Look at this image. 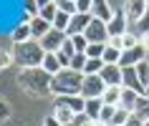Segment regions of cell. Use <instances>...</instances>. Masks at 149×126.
Here are the masks:
<instances>
[{
	"label": "cell",
	"instance_id": "6da1fadb",
	"mask_svg": "<svg viewBox=\"0 0 149 126\" xmlns=\"http://www.w3.org/2000/svg\"><path fill=\"white\" fill-rule=\"evenodd\" d=\"M51 81H53V76L46 73L43 68H20V73H18V86L36 98L53 96L51 93Z\"/></svg>",
	"mask_w": 149,
	"mask_h": 126
},
{
	"label": "cell",
	"instance_id": "7a4b0ae2",
	"mask_svg": "<svg viewBox=\"0 0 149 126\" xmlns=\"http://www.w3.org/2000/svg\"><path fill=\"white\" fill-rule=\"evenodd\" d=\"M81 86H84V73L73 71V68H63L51 81V93L56 98L58 96H81Z\"/></svg>",
	"mask_w": 149,
	"mask_h": 126
},
{
	"label": "cell",
	"instance_id": "3957f363",
	"mask_svg": "<svg viewBox=\"0 0 149 126\" xmlns=\"http://www.w3.org/2000/svg\"><path fill=\"white\" fill-rule=\"evenodd\" d=\"M13 55H15V63L20 68H40L43 58H46V51L40 48L38 40H28V43L13 46Z\"/></svg>",
	"mask_w": 149,
	"mask_h": 126
},
{
	"label": "cell",
	"instance_id": "277c9868",
	"mask_svg": "<svg viewBox=\"0 0 149 126\" xmlns=\"http://www.w3.org/2000/svg\"><path fill=\"white\" fill-rule=\"evenodd\" d=\"M84 35H86L88 43H109V30H106V23L104 20H99V18H91V23H88V28L84 30Z\"/></svg>",
	"mask_w": 149,
	"mask_h": 126
},
{
	"label": "cell",
	"instance_id": "5b68a950",
	"mask_svg": "<svg viewBox=\"0 0 149 126\" xmlns=\"http://www.w3.org/2000/svg\"><path fill=\"white\" fill-rule=\"evenodd\" d=\"M106 30H109V38L129 33V15H126V10H114L111 20L106 23Z\"/></svg>",
	"mask_w": 149,
	"mask_h": 126
},
{
	"label": "cell",
	"instance_id": "8992f818",
	"mask_svg": "<svg viewBox=\"0 0 149 126\" xmlns=\"http://www.w3.org/2000/svg\"><path fill=\"white\" fill-rule=\"evenodd\" d=\"M106 91V83L101 76H84V86H81V96L84 98H101Z\"/></svg>",
	"mask_w": 149,
	"mask_h": 126
},
{
	"label": "cell",
	"instance_id": "52a82bcc",
	"mask_svg": "<svg viewBox=\"0 0 149 126\" xmlns=\"http://www.w3.org/2000/svg\"><path fill=\"white\" fill-rule=\"evenodd\" d=\"M66 38H68V35H66L63 30H56V28H51V33H48L46 38H40L38 43H40V48H43L46 53H58V51H61V46L66 43Z\"/></svg>",
	"mask_w": 149,
	"mask_h": 126
},
{
	"label": "cell",
	"instance_id": "ba28073f",
	"mask_svg": "<svg viewBox=\"0 0 149 126\" xmlns=\"http://www.w3.org/2000/svg\"><path fill=\"white\" fill-rule=\"evenodd\" d=\"M121 86L136 91L139 96H147V88H144V83H141V78H139V73H136V66H134V68H124V81H121Z\"/></svg>",
	"mask_w": 149,
	"mask_h": 126
},
{
	"label": "cell",
	"instance_id": "9c48e42d",
	"mask_svg": "<svg viewBox=\"0 0 149 126\" xmlns=\"http://www.w3.org/2000/svg\"><path fill=\"white\" fill-rule=\"evenodd\" d=\"M91 13H76V15H71V23H68V30H66V35H79V33H84L88 28V23H91Z\"/></svg>",
	"mask_w": 149,
	"mask_h": 126
},
{
	"label": "cell",
	"instance_id": "30bf717a",
	"mask_svg": "<svg viewBox=\"0 0 149 126\" xmlns=\"http://www.w3.org/2000/svg\"><path fill=\"white\" fill-rule=\"evenodd\" d=\"M101 81L106 86H121V81H124V68L121 66H104V71L99 73Z\"/></svg>",
	"mask_w": 149,
	"mask_h": 126
},
{
	"label": "cell",
	"instance_id": "8fae6325",
	"mask_svg": "<svg viewBox=\"0 0 149 126\" xmlns=\"http://www.w3.org/2000/svg\"><path fill=\"white\" fill-rule=\"evenodd\" d=\"M51 114H53L56 121H58V124H63V126H68V124H73V121H76V114H73V111H71L66 103H61L58 98H56L53 111H51Z\"/></svg>",
	"mask_w": 149,
	"mask_h": 126
},
{
	"label": "cell",
	"instance_id": "7c38bea8",
	"mask_svg": "<svg viewBox=\"0 0 149 126\" xmlns=\"http://www.w3.org/2000/svg\"><path fill=\"white\" fill-rule=\"evenodd\" d=\"M147 0H129V3H126V15H129V23H139L141 20V15H144V13H147Z\"/></svg>",
	"mask_w": 149,
	"mask_h": 126
},
{
	"label": "cell",
	"instance_id": "4fadbf2b",
	"mask_svg": "<svg viewBox=\"0 0 149 126\" xmlns=\"http://www.w3.org/2000/svg\"><path fill=\"white\" fill-rule=\"evenodd\" d=\"M28 23H31V33H33V40H40V38H46L48 33H51V28H53V25L48 23V20H43L40 15L31 18Z\"/></svg>",
	"mask_w": 149,
	"mask_h": 126
},
{
	"label": "cell",
	"instance_id": "5bb4252c",
	"mask_svg": "<svg viewBox=\"0 0 149 126\" xmlns=\"http://www.w3.org/2000/svg\"><path fill=\"white\" fill-rule=\"evenodd\" d=\"M91 15L104 20V23H109L111 15H114V8L109 5V0H94V5H91Z\"/></svg>",
	"mask_w": 149,
	"mask_h": 126
},
{
	"label": "cell",
	"instance_id": "9a60e30c",
	"mask_svg": "<svg viewBox=\"0 0 149 126\" xmlns=\"http://www.w3.org/2000/svg\"><path fill=\"white\" fill-rule=\"evenodd\" d=\"M10 38H13V46H18V43H28V40H33V33H31V23H28V20H23V23H18L15 28H13V33H10Z\"/></svg>",
	"mask_w": 149,
	"mask_h": 126
},
{
	"label": "cell",
	"instance_id": "2e32d148",
	"mask_svg": "<svg viewBox=\"0 0 149 126\" xmlns=\"http://www.w3.org/2000/svg\"><path fill=\"white\" fill-rule=\"evenodd\" d=\"M58 101L66 103L73 114H84V109H86V98L84 96H58Z\"/></svg>",
	"mask_w": 149,
	"mask_h": 126
},
{
	"label": "cell",
	"instance_id": "e0dca14e",
	"mask_svg": "<svg viewBox=\"0 0 149 126\" xmlns=\"http://www.w3.org/2000/svg\"><path fill=\"white\" fill-rule=\"evenodd\" d=\"M121 88H124V86H121ZM136 101H139V93H136V91H132V88H124V91H121V103H119V106L134 114V109H136Z\"/></svg>",
	"mask_w": 149,
	"mask_h": 126
},
{
	"label": "cell",
	"instance_id": "ac0fdd59",
	"mask_svg": "<svg viewBox=\"0 0 149 126\" xmlns=\"http://www.w3.org/2000/svg\"><path fill=\"white\" fill-rule=\"evenodd\" d=\"M121 91H124L121 86H106V91H104V96H101V101L109 103V106H119V103H121Z\"/></svg>",
	"mask_w": 149,
	"mask_h": 126
},
{
	"label": "cell",
	"instance_id": "d6986e66",
	"mask_svg": "<svg viewBox=\"0 0 149 126\" xmlns=\"http://www.w3.org/2000/svg\"><path fill=\"white\" fill-rule=\"evenodd\" d=\"M46 73H51V76H56L58 71H63L61 63H58V55L56 53H46V58H43V66H40Z\"/></svg>",
	"mask_w": 149,
	"mask_h": 126
},
{
	"label": "cell",
	"instance_id": "ffe728a7",
	"mask_svg": "<svg viewBox=\"0 0 149 126\" xmlns=\"http://www.w3.org/2000/svg\"><path fill=\"white\" fill-rule=\"evenodd\" d=\"M101 109H104L101 98H86V109H84V114H86L88 118H99V116H101Z\"/></svg>",
	"mask_w": 149,
	"mask_h": 126
},
{
	"label": "cell",
	"instance_id": "44dd1931",
	"mask_svg": "<svg viewBox=\"0 0 149 126\" xmlns=\"http://www.w3.org/2000/svg\"><path fill=\"white\" fill-rule=\"evenodd\" d=\"M104 66L106 63L101 58H86V68H84V76H99L104 71Z\"/></svg>",
	"mask_w": 149,
	"mask_h": 126
},
{
	"label": "cell",
	"instance_id": "7402d4cb",
	"mask_svg": "<svg viewBox=\"0 0 149 126\" xmlns=\"http://www.w3.org/2000/svg\"><path fill=\"white\" fill-rule=\"evenodd\" d=\"M119 58H121V51L114 46H106V51H104L101 55V61L106 63V66H119Z\"/></svg>",
	"mask_w": 149,
	"mask_h": 126
},
{
	"label": "cell",
	"instance_id": "603a6c76",
	"mask_svg": "<svg viewBox=\"0 0 149 126\" xmlns=\"http://www.w3.org/2000/svg\"><path fill=\"white\" fill-rule=\"evenodd\" d=\"M134 114H136V116H139L144 124L149 121V98H147V96H139V101H136V109H134Z\"/></svg>",
	"mask_w": 149,
	"mask_h": 126
},
{
	"label": "cell",
	"instance_id": "cb8c5ba5",
	"mask_svg": "<svg viewBox=\"0 0 149 126\" xmlns=\"http://www.w3.org/2000/svg\"><path fill=\"white\" fill-rule=\"evenodd\" d=\"M129 116H132V111H126V109H121V106H116V114H114V118H111V126H126Z\"/></svg>",
	"mask_w": 149,
	"mask_h": 126
},
{
	"label": "cell",
	"instance_id": "d4e9b609",
	"mask_svg": "<svg viewBox=\"0 0 149 126\" xmlns=\"http://www.w3.org/2000/svg\"><path fill=\"white\" fill-rule=\"evenodd\" d=\"M43 20H48V23L53 25V20H56V15H58V5L56 3H51V5H46V8H40V13H38Z\"/></svg>",
	"mask_w": 149,
	"mask_h": 126
},
{
	"label": "cell",
	"instance_id": "484cf974",
	"mask_svg": "<svg viewBox=\"0 0 149 126\" xmlns=\"http://www.w3.org/2000/svg\"><path fill=\"white\" fill-rule=\"evenodd\" d=\"M68 23H71V15L68 13H61V10H58V15H56V20H53V28L56 30H68Z\"/></svg>",
	"mask_w": 149,
	"mask_h": 126
},
{
	"label": "cell",
	"instance_id": "4316f807",
	"mask_svg": "<svg viewBox=\"0 0 149 126\" xmlns=\"http://www.w3.org/2000/svg\"><path fill=\"white\" fill-rule=\"evenodd\" d=\"M106 46H109V43H106ZM106 46H104V43H88V48H86V58H101L104 51H106Z\"/></svg>",
	"mask_w": 149,
	"mask_h": 126
},
{
	"label": "cell",
	"instance_id": "83f0119b",
	"mask_svg": "<svg viewBox=\"0 0 149 126\" xmlns=\"http://www.w3.org/2000/svg\"><path fill=\"white\" fill-rule=\"evenodd\" d=\"M23 8H25V18H23V20H31V18H36L40 13V8H38L36 0H23Z\"/></svg>",
	"mask_w": 149,
	"mask_h": 126
},
{
	"label": "cell",
	"instance_id": "f1b7e54d",
	"mask_svg": "<svg viewBox=\"0 0 149 126\" xmlns=\"http://www.w3.org/2000/svg\"><path fill=\"white\" fill-rule=\"evenodd\" d=\"M15 63V55H13V51H0V71H5V68H10Z\"/></svg>",
	"mask_w": 149,
	"mask_h": 126
},
{
	"label": "cell",
	"instance_id": "f546056e",
	"mask_svg": "<svg viewBox=\"0 0 149 126\" xmlns=\"http://www.w3.org/2000/svg\"><path fill=\"white\" fill-rule=\"evenodd\" d=\"M71 40H73V48H76V53H86L88 48V40L84 33H79V35H71Z\"/></svg>",
	"mask_w": 149,
	"mask_h": 126
},
{
	"label": "cell",
	"instance_id": "4dcf8cb0",
	"mask_svg": "<svg viewBox=\"0 0 149 126\" xmlns=\"http://www.w3.org/2000/svg\"><path fill=\"white\" fill-rule=\"evenodd\" d=\"M114 114H116V106H109V103H104V109H101V116H99V121H104L106 126H111V118H114Z\"/></svg>",
	"mask_w": 149,
	"mask_h": 126
},
{
	"label": "cell",
	"instance_id": "1f68e13d",
	"mask_svg": "<svg viewBox=\"0 0 149 126\" xmlns=\"http://www.w3.org/2000/svg\"><path fill=\"white\" fill-rule=\"evenodd\" d=\"M58 10L61 13H68V15H76V3H71V0H53Z\"/></svg>",
	"mask_w": 149,
	"mask_h": 126
},
{
	"label": "cell",
	"instance_id": "d6a6232c",
	"mask_svg": "<svg viewBox=\"0 0 149 126\" xmlns=\"http://www.w3.org/2000/svg\"><path fill=\"white\" fill-rule=\"evenodd\" d=\"M71 68H73V71H79V73H84V68H86V53H76V55H73Z\"/></svg>",
	"mask_w": 149,
	"mask_h": 126
},
{
	"label": "cell",
	"instance_id": "836d02e7",
	"mask_svg": "<svg viewBox=\"0 0 149 126\" xmlns=\"http://www.w3.org/2000/svg\"><path fill=\"white\" fill-rule=\"evenodd\" d=\"M144 33H149V8H147V13L141 15V20L136 23V35H144Z\"/></svg>",
	"mask_w": 149,
	"mask_h": 126
},
{
	"label": "cell",
	"instance_id": "e575fe53",
	"mask_svg": "<svg viewBox=\"0 0 149 126\" xmlns=\"http://www.w3.org/2000/svg\"><path fill=\"white\" fill-rule=\"evenodd\" d=\"M94 0H76V13H91Z\"/></svg>",
	"mask_w": 149,
	"mask_h": 126
},
{
	"label": "cell",
	"instance_id": "d590c367",
	"mask_svg": "<svg viewBox=\"0 0 149 126\" xmlns=\"http://www.w3.org/2000/svg\"><path fill=\"white\" fill-rule=\"evenodd\" d=\"M10 118V106L5 101H0V124H3V121H8Z\"/></svg>",
	"mask_w": 149,
	"mask_h": 126
},
{
	"label": "cell",
	"instance_id": "8d00e7d4",
	"mask_svg": "<svg viewBox=\"0 0 149 126\" xmlns=\"http://www.w3.org/2000/svg\"><path fill=\"white\" fill-rule=\"evenodd\" d=\"M126 126H144V121H141L136 114H132V116H129V121H126Z\"/></svg>",
	"mask_w": 149,
	"mask_h": 126
},
{
	"label": "cell",
	"instance_id": "74e56055",
	"mask_svg": "<svg viewBox=\"0 0 149 126\" xmlns=\"http://www.w3.org/2000/svg\"><path fill=\"white\" fill-rule=\"evenodd\" d=\"M43 126H63V124H58V121H56L53 114H48V116L43 118Z\"/></svg>",
	"mask_w": 149,
	"mask_h": 126
},
{
	"label": "cell",
	"instance_id": "f35d334b",
	"mask_svg": "<svg viewBox=\"0 0 149 126\" xmlns=\"http://www.w3.org/2000/svg\"><path fill=\"white\" fill-rule=\"evenodd\" d=\"M139 46L144 48V51H149V33H144V35H139Z\"/></svg>",
	"mask_w": 149,
	"mask_h": 126
},
{
	"label": "cell",
	"instance_id": "ab89813d",
	"mask_svg": "<svg viewBox=\"0 0 149 126\" xmlns=\"http://www.w3.org/2000/svg\"><path fill=\"white\" fill-rule=\"evenodd\" d=\"M36 3H38V8H46V5H51L53 0H36Z\"/></svg>",
	"mask_w": 149,
	"mask_h": 126
},
{
	"label": "cell",
	"instance_id": "60d3db41",
	"mask_svg": "<svg viewBox=\"0 0 149 126\" xmlns=\"http://www.w3.org/2000/svg\"><path fill=\"white\" fill-rule=\"evenodd\" d=\"M68 126H79V124H76V121H73V124H68Z\"/></svg>",
	"mask_w": 149,
	"mask_h": 126
},
{
	"label": "cell",
	"instance_id": "b9f144b4",
	"mask_svg": "<svg viewBox=\"0 0 149 126\" xmlns=\"http://www.w3.org/2000/svg\"><path fill=\"white\" fill-rule=\"evenodd\" d=\"M144 126H149V121H147V124H144Z\"/></svg>",
	"mask_w": 149,
	"mask_h": 126
},
{
	"label": "cell",
	"instance_id": "7bdbcfd3",
	"mask_svg": "<svg viewBox=\"0 0 149 126\" xmlns=\"http://www.w3.org/2000/svg\"><path fill=\"white\" fill-rule=\"evenodd\" d=\"M147 98H149V91H147Z\"/></svg>",
	"mask_w": 149,
	"mask_h": 126
},
{
	"label": "cell",
	"instance_id": "ee69618b",
	"mask_svg": "<svg viewBox=\"0 0 149 126\" xmlns=\"http://www.w3.org/2000/svg\"><path fill=\"white\" fill-rule=\"evenodd\" d=\"M71 3H76V0H71Z\"/></svg>",
	"mask_w": 149,
	"mask_h": 126
},
{
	"label": "cell",
	"instance_id": "f6af8a7d",
	"mask_svg": "<svg viewBox=\"0 0 149 126\" xmlns=\"http://www.w3.org/2000/svg\"><path fill=\"white\" fill-rule=\"evenodd\" d=\"M147 5H149V0H147Z\"/></svg>",
	"mask_w": 149,
	"mask_h": 126
}]
</instances>
